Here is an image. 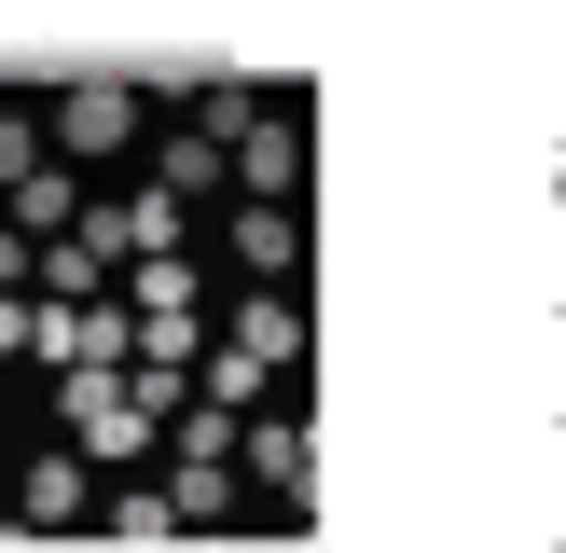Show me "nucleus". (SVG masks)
<instances>
[{"label":"nucleus","instance_id":"obj_1","mask_svg":"<svg viewBox=\"0 0 566 553\" xmlns=\"http://www.w3.org/2000/svg\"><path fill=\"white\" fill-rule=\"evenodd\" d=\"M55 415H70V457H83V470H111V484H138V470L166 457V429L138 415V387H125V374H70V387H55Z\"/></svg>","mask_w":566,"mask_h":553},{"label":"nucleus","instance_id":"obj_2","mask_svg":"<svg viewBox=\"0 0 566 553\" xmlns=\"http://www.w3.org/2000/svg\"><path fill=\"white\" fill-rule=\"evenodd\" d=\"M55 125V166H125L138 153V125H153V83H125V70H83L70 97L42 111Z\"/></svg>","mask_w":566,"mask_h":553},{"label":"nucleus","instance_id":"obj_3","mask_svg":"<svg viewBox=\"0 0 566 553\" xmlns=\"http://www.w3.org/2000/svg\"><path fill=\"white\" fill-rule=\"evenodd\" d=\"M83 249H97L111 276H125V263H166V249H180V194H153V180L83 194Z\"/></svg>","mask_w":566,"mask_h":553},{"label":"nucleus","instance_id":"obj_4","mask_svg":"<svg viewBox=\"0 0 566 553\" xmlns=\"http://www.w3.org/2000/svg\"><path fill=\"white\" fill-rule=\"evenodd\" d=\"M83 498H97V470H83L70 442H42V457L14 470V525H42V540H97V525H83Z\"/></svg>","mask_w":566,"mask_h":553},{"label":"nucleus","instance_id":"obj_5","mask_svg":"<svg viewBox=\"0 0 566 553\" xmlns=\"http://www.w3.org/2000/svg\"><path fill=\"white\" fill-rule=\"evenodd\" d=\"M235 484H263V498H304L318 484V457H304V415H235Z\"/></svg>","mask_w":566,"mask_h":553},{"label":"nucleus","instance_id":"obj_6","mask_svg":"<svg viewBox=\"0 0 566 553\" xmlns=\"http://www.w3.org/2000/svg\"><path fill=\"white\" fill-rule=\"evenodd\" d=\"M235 180H249V208H291V194H304V125H291V111H249Z\"/></svg>","mask_w":566,"mask_h":553},{"label":"nucleus","instance_id":"obj_7","mask_svg":"<svg viewBox=\"0 0 566 553\" xmlns=\"http://www.w3.org/2000/svg\"><path fill=\"white\" fill-rule=\"evenodd\" d=\"M0 221H14L28 249H42V236H83V166H28V180L0 194Z\"/></svg>","mask_w":566,"mask_h":553},{"label":"nucleus","instance_id":"obj_8","mask_svg":"<svg viewBox=\"0 0 566 553\" xmlns=\"http://www.w3.org/2000/svg\"><path fill=\"white\" fill-rule=\"evenodd\" d=\"M97 553H180V512H166V484H111Z\"/></svg>","mask_w":566,"mask_h":553},{"label":"nucleus","instance_id":"obj_9","mask_svg":"<svg viewBox=\"0 0 566 553\" xmlns=\"http://www.w3.org/2000/svg\"><path fill=\"white\" fill-rule=\"evenodd\" d=\"M28 291H42V304H111V263L83 236H42V249H28Z\"/></svg>","mask_w":566,"mask_h":553},{"label":"nucleus","instance_id":"obj_10","mask_svg":"<svg viewBox=\"0 0 566 553\" xmlns=\"http://www.w3.org/2000/svg\"><path fill=\"white\" fill-rule=\"evenodd\" d=\"M221 346H249V359H263V374H291V359H304V304H291V291L235 304V332H221Z\"/></svg>","mask_w":566,"mask_h":553},{"label":"nucleus","instance_id":"obj_11","mask_svg":"<svg viewBox=\"0 0 566 553\" xmlns=\"http://www.w3.org/2000/svg\"><path fill=\"white\" fill-rule=\"evenodd\" d=\"M125 319L138 332H180L193 319V263H180V249H166V263H125Z\"/></svg>","mask_w":566,"mask_h":553},{"label":"nucleus","instance_id":"obj_12","mask_svg":"<svg viewBox=\"0 0 566 553\" xmlns=\"http://www.w3.org/2000/svg\"><path fill=\"white\" fill-rule=\"evenodd\" d=\"M235 263L249 276H304V208H235Z\"/></svg>","mask_w":566,"mask_h":553},{"label":"nucleus","instance_id":"obj_13","mask_svg":"<svg viewBox=\"0 0 566 553\" xmlns=\"http://www.w3.org/2000/svg\"><path fill=\"white\" fill-rule=\"evenodd\" d=\"M221 166H235V153H221L208 125H180V138H153V194H208Z\"/></svg>","mask_w":566,"mask_h":553},{"label":"nucleus","instance_id":"obj_14","mask_svg":"<svg viewBox=\"0 0 566 553\" xmlns=\"http://www.w3.org/2000/svg\"><path fill=\"white\" fill-rule=\"evenodd\" d=\"M28 166H55V125H42V111H0V194H14Z\"/></svg>","mask_w":566,"mask_h":553},{"label":"nucleus","instance_id":"obj_15","mask_svg":"<svg viewBox=\"0 0 566 553\" xmlns=\"http://www.w3.org/2000/svg\"><path fill=\"white\" fill-rule=\"evenodd\" d=\"M0 291H28V236H14V221H0Z\"/></svg>","mask_w":566,"mask_h":553},{"label":"nucleus","instance_id":"obj_16","mask_svg":"<svg viewBox=\"0 0 566 553\" xmlns=\"http://www.w3.org/2000/svg\"><path fill=\"white\" fill-rule=\"evenodd\" d=\"M28 346V291H0V359H14Z\"/></svg>","mask_w":566,"mask_h":553},{"label":"nucleus","instance_id":"obj_17","mask_svg":"<svg viewBox=\"0 0 566 553\" xmlns=\"http://www.w3.org/2000/svg\"><path fill=\"white\" fill-rule=\"evenodd\" d=\"M0 553H97V540H42V525H14V540H0Z\"/></svg>","mask_w":566,"mask_h":553},{"label":"nucleus","instance_id":"obj_18","mask_svg":"<svg viewBox=\"0 0 566 553\" xmlns=\"http://www.w3.org/2000/svg\"><path fill=\"white\" fill-rule=\"evenodd\" d=\"M193 553H208V540H193Z\"/></svg>","mask_w":566,"mask_h":553}]
</instances>
